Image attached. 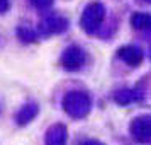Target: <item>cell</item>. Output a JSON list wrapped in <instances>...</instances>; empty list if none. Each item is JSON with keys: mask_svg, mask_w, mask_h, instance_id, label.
Instances as JSON below:
<instances>
[{"mask_svg": "<svg viewBox=\"0 0 151 145\" xmlns=\"http://www.w3.org/2000/svg\"><path fill=\"white\" fill-rule=\"evenodd\" d=\"M37 113H39V106H37L36 103H27L17 111L15 121H17L19 126H26V125H29L36 116H37Z\"/></svg>", "mask_w": 151, "mask_h": 145, "instance_id": "ba28073f", "label": "cell"}, {"mask_svg": "<svg viewBox=\"0 0 151 145\" xmlns=\"http://www.w3.org/2000/svg\"><path fill=\"white\" fill-rule=\"evenodd\" d=\"M143 2H146V4H151V0H143Z\"/></svg>", "mask_w": 151, "mask_h": 145, "instance_id": "9a60e30c", "label": "cell"}, {"mask_svg": "<svg viewBox=\"0 0 151 145\" xmlns=\"http://www.w3.org/2000/svg\"><path fill=\"white\" fill-rule=\"evenodd\" d=\"M46 145H66L68 142V130L66 126L61 123H56L53 126H49L44 137Z\"/></svg>", "mask_w": 151, "mask_h": 145, "instance_id": "8992f818", "label": "cell"}, {"mask_svg": "<svg viewBox=\"0 0 151 145\" xmlns=\"http://www.w3.org/2000/svg\"><path fill=\"white\" fill-rule=\"evenodd\" d=\"M117 56L122 62H126L127 65L136 67V65H139V63L143 62V50L139 48V46H134V44H127V46L119 48Z\"/></svg>", "mask_w": 151, "mask_h": 145, "instance_id": "52a82bcc", "label": "cell"}, {"mask_svg": "<svg viewBox=\"0 0 151 145\" xmlns=\"http://www.w3.org/2000/svg\"><path fill=\"white\" fill-rule=\"evenodd\" d=\"M85 63V51H83L80 46H68V48L63 51L61 55V65L65 70L68 72H75V70H80Z\"/></svg>", "mask_w": 151, "mask_h": 145, "instance_id": "3957f363", "label": "cell"}, {"mask_svg": "<svg viewBox=\"0 0 151 145\" xmlns=\"http://www.w3.org/2000/svg\"><path fill=\"white\" fill-rule=\"evenodd\" d=\"M104 19H105V7L100 2H92V4H88L87 7L83 9L80 26H82V29L85 33L93 34L102 26Z\"/></svg>", "mask_w": 151, "mask_h": 145, "instance_id": "7a4b0ae2", "label": "cell"}, {"mask_svg": "<svg viewBox=\"0 0 151 145\" xmlns=\"http://www.w3.org/2000/svg\"><path fill=\"white\" fill-rule=\"evenodd\" d=\"M131 26L137 31H151V14L134 12L131 15Z\"/></svg>", "mask_w": 151, "mask_h": 145, "instance_id": "30bf717a", "label": "cell"}, {"mask_svg": "<svg viewBox=\"0 0 151 145\" xmlns=\"http://www.w3.org/2000/svg\"><path fill=\"white\" fill-rule=\"evenodd\" d=\"M131 137L136 140L137 144H148L151 142V118L150 116H139L132 119L129 126Z\"/></svg>", "mask_w": 151, "mask_h": 145, "instance_id": "277c9868", "label": "cell"}, {"mask_svg": "<svg viewBox=\"0 0 151 145\" xmlns=\"http://www.w3.org/2000/svg\"><path fill=\"white\" fill-rule=\"evenodd\" d=\"M29 2L37 10H48V9L53 7V0H29Z\"/></svg>", "mask_w": 151, "mask_h": 145, "instance_id": "7c38bea8", "label": "cell"}, {"mask_svg": "<svg viewBox=\"0 0 151 145\" xmlns=\"http://www.w3.org/2000/svg\"><path fill=\"white\" fill-rule=\"evenodd\" d=\"M17 36H19V39L24 41V43H34V41H37L39 33H37L34 28H31L29 24H22V26L17 28Z\"/></svg>", "mask_w": 151, "mask_h": 145, "instance_id": "8fae6325", "label": "cell"}, {"mask_svg": "<svg viewBox=\"0 0 151 145\" xmlns=\"http://www.w3.org/2000/svg\"><path fill=\"white\" fill-rule=\"evenodd\" d=\"M68 29V19L63 15H48L39 22V33L44 36L49 34H60Z\"/></svg>", "mask_w": 151, "mask_h": 145, "instance_id": "5b68a950", "label": "cell"}, {"mask_svg": "<svg viewBox=\"0 0 151 145\" xmlns=\"http://www.w3.org/2000/svg\"><path fill=\"white\" fill-rule=\"evenodd\" d=\"M10 7V2L9 0H0V14H5Z\"/></svg>", "mask_w": 151, "mask_h": 145, "instance_id": "4fadbf2b", "label": "cell"}, {"mask_svg": "<svg viewBox=\"0 0 151 145\" xmlns=\"http://www.w3.org/2000/svg\"><path fill=\"white\" fill-rule=\"evenodd\" d=\"M63 109L68 116L80 119L85 118L92 109V99L83 90H70L63 97Z\"/></svg>", "mask_w": 151, "mask_h": 145, "instance_id": "6da1fadb", "label": "cell"}, {"mask_svg": "<svg viewBox=\"0 0 151 145\" xmlns=\"http://www.w3.org/2000/svg\"><path fill=\"white\" fill-rule=\"evenodd\" d=\"M114 101L117 104H131L134 101H141V94H139V89H122V90H117L114 94Z\"/></svg>", "mask_w": 151, "mask_h": 145, "instance_id": "9c48e42d", "label": "cell"}, {"mask_svg": "<svg viewBox=\"0 0 151 145\" xmlns=\"http://www.w3.org/2000/svg\"><path fill=\"white\" fill-rule=\"evenodd\" d=\"M82 145H104L102 142H99V140H85Z\"/></svg>", "mask_w": 151, "mask_h": 145, "instance_id": "5bb4252c", "label": "cell"}]
</instances>
